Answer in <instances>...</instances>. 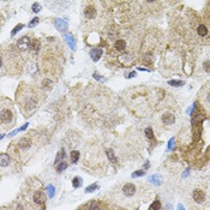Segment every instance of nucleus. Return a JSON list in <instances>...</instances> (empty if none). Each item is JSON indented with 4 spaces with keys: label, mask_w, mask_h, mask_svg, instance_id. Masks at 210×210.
<instances>
[{
    "label": "nucleus",
    "mask_w": 210,
    "mask_h": 210,
    "mask_svg": "<svg viewBox=\"0 0 210 210\" xmlns=\"http://www.w3.org/2000/svg\"><path fill=\"white\" fill-rule=\"evenodd\" d=\"M199 96H201V101L204 108L208 112H210V82L202 89V91L199 93Z\"/></svg>",
    "instance_id": "obj_1"
},
{
    "label": "nucleus",
    "mask_w": 210,
    "mask_h": 210,
    "mask_svg": "<svg viewBox=\"0 0 210 210\" xmlns=\"http://www.w3.org/2000/svg\"><path fill=\"white\" fill-rule=\"evenodd\" d=\"M150 209H151V210H160V209H161V203H160V201H155L151 204V207H150Z\"/></svg>",
    "instance_id": "obj_21"
},
{
    "label": "nucleus",
    "mask_w": 210,
    "mask_h": 210,
    "mask_svg": "<svg viewBox=\"0 0 210 210\" xmlns=\"http://www.w3.org/2000/svg\"><path fill=\"white\" fill-rule=\"evenodd\" d=\"M202 68H203V71L205 73H210V60H207V61L203 63Z\"/></svg>",
    "instance_id": "obj_20"
},
{
    "label": "nucleus",
    "mask_w": 210,
    "mask_h": 210,
    "mask_svg": "<svg viewBox=\"0 0 210 210\" xmlns=\"http://www.w3.org/2000/svg\"><path fill=\"white\" fill-rule=\"evenodd\" d=\"M145 133H147V137H148V138H153V130H151V128H147V130H145Z\"/></svg>",
    "instance_id": "obj_25"
},
{
    "label": "nucleus",
    "mask_w": 210,
    "mask_h": 210,
    "mask_svg": "<svg viewBox=\"0 0 210 210\" xmlns=\"http://www.w3.org/2000/svg\"><path fill=\"white\" fill-rule=\"evenodd\" d=\"M78 158H79V153L77 151V150H73V151H71V162L76 163L78 161Z\"/></svg>",
    "instance_id": "obj_18"
},
{
    "label": "nucleus",
    "mask_w": 210,
    "mask_h": 210,
    "mask_svg": "<svg viewBox=\"0 0 210 210\" xmlns=\"http://www.w3.org/2000/svg\"><path fill=\"white\" fill-rule=\"evenodd\" d=\"M54 24H55V27H57L59 30H61V31L67 28V24H66L64 21H61V19H55V21H54Z\"/></svg>",
    "instance_id": "obj_13"
},
{
    "label": "nucleus",
    "mask_w": 210,
    "mask_h": 210,
    "mask_svg": "<svg viewBox=\"0 0 210 210\" xmlns=\"http://www.w3.org/2000/svg\"><path fill=\"white\" fill-rule=\"evenodd\" d=\"M72 184H73V187H79V186L82 185V179L78 178V177H77V178H73V183H72Z\"/></svg>",
    "instance_id": "obj_22"
},
{
    "label": "nucleus",
    "mask_w": 210,
    "mask_h": 210,
    "mask_svg": "<svg viewBox=\"0 0 210 210\" xmlns=\"http://www.w3.org/2000/svg\"><path fill=\"white\" fill-rule=\"evenodd\" d=\"M197 31H198L199 36H207L208 35V28L205 25H199L198 29H197Z\"/></svg>",
    "instance_id": "obj_14"
},
{
    "label": "nucleus",
    "mask_w": 210,
    "mask_h": 210,
    "mask_svg": "<svg viewBox=\"0 0 210 210\" xmlns=\"http://www.w3.org/2000/svg\"><path fill=\"white\" fill-rule=\"evenodd\" d=\"M37 23H38V18H34L33 21L29 23V27H34V25H35V24H37Z\"/></svg>",
    "instance_id": "obj_28"
},
{
    "label": "nucleus",
    "mask_w": 210,
    "mask_h": 210,
    "mask_svg": "<svg viewBox=\"0 0 210 210\" xmlns=\"http://www.w3.org/2000/svg\"><path fill=\"white\" fill-rule=\"evenodd\" d=\"M85 210H100V205L97 202H91L87 205V209Z\"/></svg>",
    "instance_id": "obj_17"
},
{
    "label": "nucleus",
    "mask_w": 210,
    "mask_h": 210,
    "mask_svg": "<svg viewBox=\"0 0 210 210\" xmlns=\"http://www.w3.org/2000/svg\"><path fill=\"white\" fill-rule=\"evenodd\" d=\"M169 84H171V85H175V87H179V85H183V82H177V81H172V82H169Z\"/></svg>",
    "instance_id": "obj_29"
},
{
    "label": "nucleus",
    "mask_w": 210,
    "mask_h": 210,
    "mask_svg": "<svg viewBox=\"0 0 210 210\" xmlns=\"http://www.w3.org/2000/svg\"><path fill=\"white\" fill-rule=\"evenodd\" d=\"M107 156L109 157V160H111L112 162L115 161V157H114V155H113V151H112V150H107Z\"/></svg>",
    "instance_id": "obj_23"
},
{
    "label": "nucleus",
    "mask_w": 210,
    "mask_h": 210,
    "mask_svg": "<svg viewBox=\"0 0 210 210\" xmlns=\"http://www.w3.org/2000/svg\"><path fill=\"white\" fill-rule=\"evenodd\" d=\"M0 119H1V124L4 125H11L13 121V112L11 109L6 107H1V114H0Z\"/></svg>",
    "instance_id": "obj_2"
},
{
    "label": "nucleus",
    "mask_w": 210,
    "mask_h": 210,
    "mask_svg": "<svg viewBox=\"0 0 210 210\" xmlns=\"http://www.w3.org/2000/svg\"><path fill=\"white\" fill-rule=\"evenodd\" d=\"M114 47H115V49H118V51H125L126 42L124 40H118V41L114 43Z\"/></svg>",
    "instance_id": "obj_12"
},
{
    "label": "nucleus",
    "mask_w": 210,
    "mask_h": 210,
    "mask_svg": "<svg viewBox=\"0 0 210 210\" xmlns=\"http://www.w3.org/2000/svg\"><path fill=\"white\" fill-rule=\"evenodd\" d=\"M162 121L166 125H173L175 123V117L173 113H165L162 115Z\"/></svg>",
    "instance_id": "obj_7"
},
{
    "label": "nucleus",
    "mask_w": 210,
    "mask_h": 210,
    "mask_svg": "<svg viewBox=\"0 0 210 210\" xmlns=\"http://www.w3.org/2000/svg\"><path fill=\"white\" fill-rule=\"evenodd\" d=\"M48 190H49V196H53V193H54V188H53V186H49L48 187Z\"/></svg>",
    "instance_id": "obj_31"
},
{
    "label": "nucleus",
    "mask_w": 210,
    "mask_h": 210,
    "mask_svg": "<svg viewBox=\"0 0 210 210\" xmlns=\"http://www.w3.org/2000/svg\"><path fill=\"white\" fill-rule=\"evenodd\" d=\"M65 157H66L65 150H64V149H61V150H60V151L58 153L57 157H55V166H57L58 163H60V162H63V161H66V160H65Z\"/></svg>",
    "instance_id": "obj_11"
},
{
    "label": "nucleus",
    "mask_w": 210,
    "mask_h": 210,
    "mask_svg": "<svg viewBox=\"0 0 210 210\" xmlns=\"http://www.w3.org/2000/svg\"><path fill=\"white\" fill-rule=\"evenodd\" d=\"M96 187H97V186H96V185L94 184V185H91V186H89V187H87V188H85V192H91V191H93V190H95Z\"/></svg>",
    "instance_id": "obj_26"
},
{
    "label": "nucleus",
    "mask_w": 210,
    "mask_h": 210,
    "mask_svg": "<svg viewBox=\"0 0 210 210\" xmlns=\"http://www.w3.org/2000/svg\"><path fill=\"white\" fill-rule=\"evenodd\" d=\"M66 168H67L66 161H63V162H60V163L57 165V171H58V172H63L64 169H66Z\"/></svg>",
    "instance_id": "obj_19"
},
{
    "label": "nucleus",
    "mask_w": 210,
    "mask_h": 210,
    "mask_svg": "<svg viewBox=\"0 0 210 210\" xmlns=\"http://www.w3.org/2000/svg\"><path fill=\"white\" fill-rule=\"evenodd\" d=\"M143 174H144V171H137L136 173L132 174V177H141V175H143Z\"/></svg>",
    "instance_id": "obj_30"
},
{
    "label": "nucleus",
    "mask_w": 210,
    "mask_h": 210,
    "mask_svg": "<svg viewBox=\"0 0 210 210\" xmlns=\"http://www.w3.org/2000/svg\"><path fill=\"white\" fill-rule=\"evenodd\" d=\"M123 192H124V195H125L126 197H132V196L136 193V186H135L133 184H131V183H128V184L124 185Z\"/></svg>",
    "instance_id": "obj_4"
},
{
    "label": "nucleus",
    "mask_w": 210,
    "mask_h": 210,
    "mask_svg": "<svg viewBox=\"0 0 210 210\" xmlns=\"http://www.w3.org/2000/svg\"><path fill=\"white\" fill-rule=\"evenodd\" d=\"M22 28H23V24H19V25H17V27H16V28L13 29V31H12V35H15V34H16V33L18 31V30H21Z\"/></svg>",
    "instance_id": "obj_27"
},
{
    "label": "nucleus",
    "mask_w": 210,
    "mask_h": 210,
    "mask_svg": "<svg viewBox=\"0 0 210 210\" xmlns=\"http://www.w3.org/2000/svg\"><path fill=\"white\" fill-rule=\"evenodd\" d=\"M30 145H31V142H30V139H28V138H21L19 139V142H18V147L21 148L22 150H27V149H29L30 148Z\"/></svg>",
    "instance_id": "obj_9"
},
{
    "label": "nucleus",
    "mask_w": 210,
    "mask_h": 210,
    "mask_svg": "<svg viewBox=\"0 0 210 210\" xmlns=\"http://www.w3.org/2000/svg\"><path fill=\"white\" fill-rule=\"evenodd\" d=\"M40 10H41V5H40V4H36V3H35V4L33 5V11H34V12H38Z\"/></svg>",
    "instance_id": "obj_24"
},
{
    "label": "nucleus",
    "mask_w": 210,
    "mask_h": 210,
    "mask_svg": "<svg viewBox=\"0 0 210 210\" xmlns=\"http://www.w3.org/2000/svg\"><path fill=\"white\" fill-rule=\"evenodd\" d=\"M17 210H23V208H22V205H18V208H17Z\"/></svg>",
    "instance_id": "obj_32"
},
{
    "label": "nucleus",
    "mask_w": 210,
    "mask_h": 210,
    "mask_svg": "<svg viewBox=\"0 0 210 210\" xmlns=\"http://www.w3.org/2000/svg\"><path fill=\"white\" fill-rule=\"evenodd\" d=\"M0 158H1V167H5L10 163V156L7 154H1Z\"/></svg>",
    "instance_id": "obj_16"
},
{
    "label": "nucleus",
    "mask_w": 210,
    "mask_h": 210,
    "mask_svg": "<svg viewBox=\"0 0 210 210\" xmlns=\"http://www.w3.org/2000/svg\"><path fill=\"white\" fill-rule=\"evenodd\" d=\"M46 195L42 192V191H36L34 193V202L36 204H43L46 202Z\"/></svg>",
    "instance_id": "obj_6"
},
{
    "label": "nucleus",
    "mask_w": 210,
    "mask_h": 210,
    "mask_svg": "<svg viewBox=\"0 0 210 210\" xmlns=\"http://www.w3.org/2000/svg\"><path fill=\"white\" fill-rule=\"evenodd\" d=\"M84 16L88 18V19H93L95 18L96 16V8L94 6H87L84 8Z\"/></svg>",
    "instance_id": "obj_8"
},
{
    "label": "nucleus",
    "mask_w": 210,
    "mask_h": 210,
    "mask_svg": "<svg viewBox=\"0 0 210 210\" xmlns=\"http://www.w3.org/2000/svg\"><path fill=\"white\" fill-rule=\"evenodd\" d=\"M101 55H102V51L100 48H94V49L90 51V57H91V59L94 60V61H97Z\"/></svg>",
    "instance_id": "obj_10"
},
{
    "label": "nucleus",
    "mask_w": 210,
    "mask_h": 210,
    "mask_svg": "<svg viewBox=\"0 0 210 210\" xmlns=\"http://www.w3.org/2000/svg\"><path fill=\"white\" fill-rule=\"evenodd\" d=\"M192 198L197 203H203L204 199H205V193L203 191H201V190H195L192 192Z\"/></svg>",
    "instance_id": "obj_5"
},
{
    "label": "nucleus",
    "mask_w": 210,
    "mask_h": 210,
    "mask_svg": "<svg viewBox=\"0 0 210 210\" xmlns=\"http://www.w3.org/2000/svg\"><path fill=\"white\" fill-rule=\"evenodd\" d=\"M17 47L21 49V51H27V49L30 47V37L29 36H23L18 40L17 42Z\"/></svg>",
    "instance_id": "obj_3"
},
{
    "label": "nucleus",
    "mask_w": 210,
    "mask_h": 210,
    "mask_svg": "<svg viewBox=\"0 0 210 210\" xmlns=\"http://www.w3.org/2000/svg\"><path fill=\"white\" fill-rule=\"evenodd\" d=\"M65 40H66V42H67V43L70 45V47H71L72 49H75V47H76V43H75V40H73L72 35L67 34V35L65 36Z\"/></svg>",
    "instance_id": "obj_15"
}]
</instances>
